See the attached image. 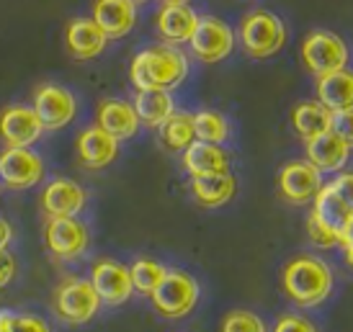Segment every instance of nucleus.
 Wrapping results in <instances>:
<instances>
[{"label": "nucleus", "mask_w": 353, "mask_h": 332, "mask_svg": "<svg viewBox=\"0 0 353 332\" xmlns=\"http://www.w3.org/2000/svg\"><path fill=\"white\" fill-rule=\"evenodd\" d=\"M191 194L199 204L206 209H219L230 204L237 194V178L232 173H219V176L191 178Z\"/></svg>", "instance_id": "393cba45"}, {"label": "nucleus", "mask_w": 353, "mask_h": 332, "mask_svg": "<svg viewBox=\"0 0 353 332\" xmlns=\"http://www.w3.org/2000/svg\"><path fill=\"white\" fill-rule=\"evenodd\" d=\"M44 134L37 111L26 103H10L0 111V139L6 147H34Z\"/></svg>", "instance_id": "4468645a"}, {"label": "nucleus", "mask_w": 353, "mask_h": 332, "mask_svg": "<svg viewBox=\"0 0 353 332\" xmlns=\"http://www.w3.org/2000/svg\"><path fill=\"white\" fill-rule=\"evenodd\" d=\"M163 3H168V6H188L191 0H163Z\"/></svg>", "instance_id": "ea45409f"}, {"label": "nucleus", "mask_w": 353, "mask_h": 332, "mask_svg": "<svg viewBox=\"0 0 353 332\" xmlns=\"http://www.w3.org/2000/svg\"><path fill=\"white\" fill-rule=\"evenodd\" d=\"M271 332H320V330H317V324H314L312 320H307L302 314L286 312L276 320Z\"/></svg>", "instance_id": "2f4dec72"}, {"label": "nucleus", "mask_w": 353, "mask_h": 332, "mask_svg": "<svg viewBox=\"0 0 353 332\" xmlns=\"http://www.w3.org/2000/svg\"><path fill=\"white\" fill-rule=\"evenodd\" d=\"M47 165L34 147H6L0 152V180L8 191H29L44 180Z\"/></svg>", "instance_id": "1a4fd4ad"}, {"label": "nucleus", "mask_w": 353, "mask_h": 332, "mask_svg": "<svg viewBox=\"0 0 353 332\" xmlns=\"http://www.w3.org/2000/svg\"><path fill=\"white\" fill-rule=\"evenodd\" d=\"M292 127L304 142H310L333 129V111L325 108L320 101H299L292 108Z\"/></svg>", "instance_id": "5701e85b"}, {"label": "nucleus", "mask_w": 353, "mask_h": 332, "mask_svg": "<svg viewBox=\"0 0 353 332\" xmlns=\"http://www.w3.org/2000/svg\"><path fill=\"white\" fill-rule=\"evenodd\" d=\"M341 247H343V258H345V265L353 271V235L345 237L343 242H341Z\"/></svg>", "instance_id": "58836bf2"}, {"label": "nucleus", "mask_w": 353, "mask_h": 332, "mask_svg": "<svg viewBox=\"0 0 353 332\" xmlns=\"http://www.w3.org/2000/svg\"><path fill=\"white\" fill-rule=\"evenodd\" d=\"M101 307L103 304L90 284V278H83V276L62 278L52 293V309H54L59 322L70 324V327L93 322Z\"/></svg>", "instance_id": "7ed1b4c3"}, {"label": "nucleus", "mask_w": 353, "mask_h": 332, "mask_svg": "<svg viewBox=\"0 0 353 332\" xmlns=\"http://www.w3.org/2000/svg\"><path fill=\"white\" fill-rule=\"evenodd\" d=\"M191 54L204 62V65H216L232 54L235 49V31L227 26L216 16H199V23L194 29V37L188 39Z\"/></svg>", "instance_id": "9d476101"}, {"label": "nucleus", "mask_w": 353, "mask_h": 332, "mask_svg": "<svg viewBox=\"0 0 353 332\" xmlns=\"http://www.w3.org/2000/svg\"><path fill=\"white\" fill-rule=\"evenodd\" d=\"M0 191H3V180H0Z\"/></svg>", "instance_id": "79ce46f5"}, {"label": "nucleus", "mask_w": 353, "mask_h": 332, "mask_svg": "<svg viewBox=\"0 0 353 332\" xmlns=\"http://www.w3.org/2000/svg\"><path fill=\"white\" fill-rule=\"evenodd\" d=\"M183 167L188 170L191 178L204 176H219V173H232V157L222 145H212V142H191L183 149Z\"/></svg>", "instance_id": "aec40b11"}, {"label": "nucleus", "mask_w": 353, "mask_h": 332, "mask_svg": "<svg viewBox=\"0 0 353 332\" xmlns=\"http://www.w3.org/2000/svg\"><path fill=\"white\" fill-rule=\"evenodd\" d=\"M39 206L47 219L59 216H80L88 206V191L72 178H52L47 186L41 188Z\"/></svg>", "instance_id": "f8f14e48"}, {"label": "nucleus", "mask_w": 353, "mask_h": 332, "mask_svg": "<svg viewBox=\"0 0 353 332\" xmlns=\"http://www.w3.org/2000/svg\"><path fill=\"white\" fill-rule=\"evenodd\" d=\"M325 186L323 173L314 165H310L307 160H294L286 163L279 173V194L284 201L294 206L312 204L314 196L320 194V188Z\"/></svg>", "instance_id": "ddd939ff"}, {"label": "nucleus", "mask_w": 353, "mask_h": 332, "mask_svg": "<svg viewBox=\"0 0 353 332\" xmlns=\"http://www.w3.org/2000/svg\"><path fill=\"white\" fill-rule=\"evenodd\" d=\"M286 296L299 307H320L333 293V271L317 255H296L281 273Z\"/></svg>", "instance_id": "f03ea898"}, {"label": "nucleus", "mask_w": 353, "mask_h": 332, "mask_svg": "<svg viewBox=\"0 0 353 332\" xmlns=\"http://www.w3.org/2000/svg\"><path fill=\"white\" fill-rule=\"evenodd\" d=\"M199 296H201V286L186 271H168L165 278L150 293L155 312L163 314L165 320H181L191 314L199 304Z\"/></svg>", "instance_id": "39448f33"}, {"label": "nucleus", "mask_w": 353, "mask_h": 332, "mask_svg": "<svg viewBox=\"0 0 353 332\" xmlns=\"http://www.w3.org/2000/svg\"><path fill=\"white\" fill-rule=\"evenodd\" d=\"M108 47V37L99 29V23L88 16H78L65 29V49L72 59L88 62L101 57Z\"/></svg>", "instance_id": "dca6fc26"}, {"label": "nucleus", "mask_w": 353, "mask_h": 332, "mask_svg": "<svg viewBox=\"0 0 353 332\" xmlns=\"http://www.w3.org/2000/svg\"><path fill=\"white\" fill-rule=\"evenodd\" d=\"M96 124L119 142L137 137L139 127H142L134 106L124 98H103L96 108Z\"/></svg>", "instance_id": "a211bd4d"}, {"label": "nucleus", "mask_w": 353, "mask_h": 332, "mask_svg": "<svg viewBox=\"0 0 353 332\" xmlns=\"http://www.w3.org/2000/svg\"><path fill=\"white\" fill-rule=\"evenodd\" d=\"M132 3H134V6H142V3H148V0H132Z\"/></svg>", "instance_id": "a19ab883"}, {"label": "nucleus", "mask_w": 353, "mask_h": 332, "mask_svg": "<svg viewBox=\"0 0 353 332\" xmlns=\"http://www.w3.org/2000/svg\"><path fill=\"white\" fill-rule=\"evenodd\" d=\"M330 188L343 198L345 204L353 206V170H341V173L330 180Z\"/></svg>", "instance_id": "c9c22d12"}, {"label": "nucleus", "mask_w": 353, "mask_h": 332, "mask_svg": "<svg viewBox=\"0 0 353 332\" xmlns=\"http://www.w3.org/2000/svg\"><path fill=\"white\" fill-rule=\"evenodd\" d=\"M310 214L323 227H327L341 242H343L345 237L353 235V206L345 204L343 198L330 188V183H325L320 188V194L314 196Z\"/></svg>", "instance_id": "f3484780"}, {"label": "nucleus", "mask_w": 353, "mask_h": 332, "mask_svg": "<svg viewBox=\"0 0 353 332\" xmlns=\"http://www.w3.org/2000/svg\"><path fill=\"white\" fill-rule=\"evenodd\" d=\"M160 145L170 149V152H183L191 142H196V132H194V114L186 111H176L170 118H165L160 127Z\"/></svg>", "instance_id": "bb28decb"}, {"label": "nucleus", "mask_w": 353, "mask_h": 332, "mask_svg": "<svg viewBox=\"0 0 353 332\" xmlns=\"http://www.w3.org/2000/svg\"><path fill=\"white\" fill-rule=\"evenodd\" d=\"M119 145H121L119 139L103 132L99 124H93V127H85L78 134L75 155H78V163L85 170H103L119 157Z\"/></svg>", "instance_id": "2eb2a0df"}, {"label": "nucleus", "mask_w": 353, "mask_h": 332, "mask_svg": "<svg viewBox=\"0 0 353 332\" xmlns=\"http://www.w3.org/2000/svg\"><path fill=\"white\" fill-rule=\"evenodd\" d=\"M16 314L19 312H13V309H0V332H13Z\"/></svg>", "instance_id": "4c0bfd02"}, {"label": "nucleus", "mask_w": 353, "mask_h": 332, "mask_svg": "<svg viewBox=\"0 0 353 332\" xmlns=\"http://www.w3.org/2000/svg\"><path fill=\"white\" fill-rule=\"evenodd\" d=\"M132 106L137 111L139 124L150 129H157L165 118L176 114V101L168 90H137Z\"/></svg>", "instance_id": "a878e982"}, {"label": "nucleus", "mask_w": 353, "mask_h": 332, "mask_svg": "<svg viewBox=\"0 0 353 332\" xmlns=\"http://www.w3.org/2000/svg\"><path fill=\"white\" fill-rule=\"evenodd\" d=\"M168 268L163 263H157L152 258H137L134 263L129 265V276H132V286L134 291L142 293V296H150L155 291L157 284L165 278Z\"/></svg>", "instance_id": "c85d7f7f"}, {"label": "nucleus", "mask_w": 353, "mask_h": 332, "mask_svg": "<svg viewBox=\"0 0 353 332\" xmlns=\"http://www.w3.org/2000/svg\"><path fill=\"white\" fill-rule=\"evenodd\" d=\"M31 108L37 111L44 132H59L78 116V96L59 83H41L31 96Z\"/></svg>", "instance_id": "423d86ee"}, {"label": "nucleus", "mask_w": 353, "mask_h": 332, "mask_svg": "<svg viewBox=\"0 0 353 332\" xmlns=\"http://www.w3.org/2000/svg\"><path fill=\"white\" fill-rule=\"evenodd\" d=\"M13 332H52V327H50V322L41 317V314L19 312V314H16Z\"/></svg>", "instance_id": "473e14b6"}, {"label": "nucleus", "mask_w": 353, "mask_h": 332, "mask_svg": "<svg viewBox=\"0 0 353 332\" xmlns=\"http://www.w3.org/2000/svg\"><path fill=\"white\" fill-rule=\"evenodd\" d=\"M44 247L52 258L62 263L80 260L90 247V232L85 222L78 216H59V219H47L44 225Z\"/></svg>", "instance_id": "6e6552de"}, {"label": "nucleus", "mask_w": 353, "mask_h": 332, "mask_svg": "<svg viewBox=\"0 0 353 332\" xmlns=\"http://www.w3.org/2000/svg\"><path fill=\"white\" fill-rule=\"evenodd\" d=\"M304 152H307V163L317 167L320 173H341L351 157V147L330 129L320 137L304 142Z\"/></svg>", "instance_id": "412c9836"}, {"label": "nucleus", "mask_w": 353, "mask_h": 332, "mask_svg": "<svg viewBox=\"0 0 353 332\" xmlns=\"http://www.w3.org/2000/svg\"><path fill=\"white\" fill-rule=\"evenodd\" d=\"M348 44L343 37H338L333 31H312L307 39L302 41V62L304 68L312 72L314 78H323L330 72L348 68Z\"/></svg>", "instance_id": "0eeeda50"}, {"label": "nucleus", "mask_w": 353, "mask_h": 332, "mask_svg": "<svg viewBox=\"0 0 353 332\" xmlns=\"http://www.w3.org/2000/svg\"><path fill=\"white\" fill-rule=\"evenodd\" d=\"M188 78V57L178 47L155 44L137 52L129 65V80L137 90H176Z\"/></svg>", "instance_id": "f257e3e1"}, {"label": "nucleus", "mask_w": 353, "mask_h": 332, "mask_svg": "<svg viewBox=\"0 0 353 332\" xmlns=\"http://www.w3.org/2000/svg\"><path fill=\"white\" fill-rule=\"evenodd\" d=\"M333 132L353 149V108L333 114Z\"/></svg>", "instance_id": "72a5a7b5"}, {"label": "nucleus", "mask_w": 353, "mask_h": 332, "mask_svg": "<svg viewBox=\"0 0 353 332\" xmlns=\"http://www.w3.org/2000/svg\"><path fill=\"white\" fill-rule=\"evenodd\" d=\"M13 225H10L6 216L0 214V250H8L10 242H13Z\"/></svg>", "instance_id": "e433bc0d"}, {"label": "nucleus", "mask_w": 353, "mask_h": 332, "mask_svg": "<svg viewBox=\"0 0 353 332\" xmlns=\"http://www.w3.org/2000/svg\"><path fill=\"white\" fill-rule=\"evenodd\" d=\"M304 229H307V237H310V242L314 245V247H320V250H330V247H335V245H341V240L327 229V227H323L317 219H314L312 214L307 216V222H304Z\"/></svg>", "instance_id": "7c9ffc66"}, {"label": "nucleus", "mask_w": 353, "mask_h": 332, "mask_svg": "<svg viewBox=\"0 0 353 332\" xmlns=\"http://www.w3.org/2000/svg\"><path fill=\"white\" fill-rule=\"evenodd\" d=\"M194 132H196L199 142H212V145H222L230 139V121L225 114L212 111V108H201L194 114Z\"/></svg>", "instance_id": "cd10ccee"}, {"label": "nucleus", "mask_w": 353, "mask_h": 332, "mask_svg": "<svg viewBox=\"0 0 353 332\" xmlns=\"http://www.w3.org/2000/svg\"><path fill=\"white\" fill-rule=\"evenodd\" d=\"M90 284H93L103 307H121L134 293L129 268L124 263L114 260V258H101V260L93 263V268H90Z\"/></svg>", "instance_id": "9b49d317"}, {"label": "nucleus", "mask_w": 353, "mask_h": 332, "mask_svg": "<svg viewBox=\"0 0 353 332\" xmlns=\"http://www.w3.org/2000/svg\"><path fill=\"white\" fill-rule=\"evenodd\" d=\"M219 332H268L263 317L250 309H232L225 314Z\"/></svg>", "instance_id": "c756f323"}, {"label": "nucleus", "mask_w": 353, "mask_h": 332, "mask_svg": "<svg viewBox=\"0 0 353 332\" xmlns=\"http://www.w3.org/2000/svg\"><path fill=\"white\" fill-rule=\"evenodd\" d=\"M16 271H19V263H16V255L10 250H0V291L8 289L16 278Z\"/></svg>", "instance_id": "f704fd0d"}, {"label": "nucleus", "mask_w": 353, "mask_h": 332, "mask_svg": "<svg viewBox=\"0 0 353 332\" xmlns=\"http://www.w3.org/2000/svg\"><path fill=\"white\" fill-rule=\"evenodd\" d=\"M317 101L333 114L353 108V70H338L317 78Z\"/></svg>", "instance_id": "b1692460"}, {"label": "nucleus", "mask_w": 353, "mask_h": 332, "mask_svg": "<svg viewBox=\"0 0 353 332\" xmlns=\"http://www.w3.org/2000/svg\"><path fill=\"white\" fill-rule=\"evenodd\" d=\"M240 41L248 57L268 59L286 44V26L271 10H253L240 23Z\"/></svg>", "instance_id": "20e7f679"}, {"label": "nucleus", "mask_w": 353, "mask_h": 332, "mask_svg": "<svg viewBox=\"0 0 353 332\" xmlns=\"http://www.w3.org/2000/svg\"><path fill=\"white\" fill-rule=\"evenodd\" d=\"M99 29L111 39H124L137 26V6L132 0H93V16Z\"/></svg>", "instance_id": "6ab92c4d"}, {"label": "nucleus", "mask_w": 353, "mask_h": 332, "mask_svg": "<svg viewBox=\"0 0 353 332\" xmlns=\"http://www.w3.org/2000/svg\"><path fill=\"white\" fill-rule=\"evenodd\" d=\"M199 23V16L194 8L188 6H163L160 13L155 19V29L157 37L163 39V44H170V47H181V44H188V39L194 37V29Z\"/></svg>", "instance_id": "4be33fe9"}]
</instances>
